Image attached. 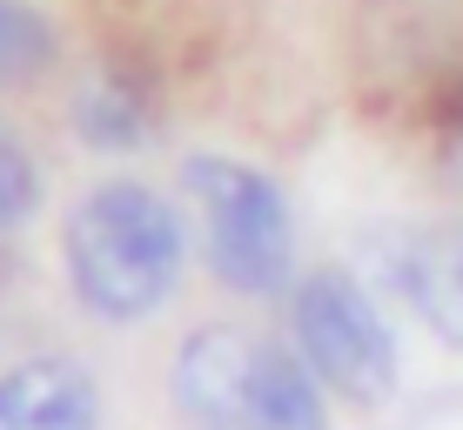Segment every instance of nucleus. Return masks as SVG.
<instances>
[{
  "label": "nucleus",
  "mask_w": 463,
  "mask_h": 430,
  "mask_svg": "<svg viewBox=\"0 0 463 430\" xmlns=\"http://www.w3.org/2000/svg\"><path fill=\"white\" fill-rule=\"evenodd\" d=\"M182 215L141 182H101L68 215V282L101 323H141L182 282Z\"/></svg>",
  "instance_id": "f257e3e1"
},
{
  "label": "nucleus",
  "mask_w": 463,
  "mask_h": 430,
  "mask_svg": "<svg viewBox=\"0 0 463 430\" xmlns=\"http://www.w3.org/2000/svg\"><path fill=\"white\" fill-rule=\"evenodd\" d=\"M175 410L188 430H329L316 370L242 323H209L182 343Z\"/></svg>",
  "instance_id": "f03ea898"
},
{
  "label": "nucleus",
  "mask_w": 463,
  "mask_h": 430,
  "mask_svg": "<svg viewBox=\"0 0 463 430\" xmlns=\"http://www.w3.org/2000/svg\"><path fill=\"white\" fill-rule=\"evenodd\" d=\"M188 196L202 209V249L209 269L229 282L235 296H269L289 282L296 256V229H289V202L269 175H255L249 162L229 155H195L182 168Z\"/></svg>",
  "instance_id": "7ed1b4c3"
},
{
  "label": "nucleus",
  "mask_w": 463,
  "mask_h": 430,
  "mask_svg": "<svg viewBox=\"0 0 463 430\" xmlns=\"http://www.w3.org/2000/svg\"><path fill=\"white\" fill-rule=\"evenodd\" d=\"M289 330L316 384H329L349 404H383L396 390V337L349 269H316L296 282Z\"/></svg>",
  "instance_id": "20e7f679"
},
{
  "label": "nucleus",
  "mask_w": 463,
  "mask_h": 430,
  "mask_svg": "<svg viewBox=\"0 0 463 430\" xmlns=\"http://www.w3.org/2000/svg\"><path fill=\"white\" fill-rule=\"evenodd\" d=\"M101 397L68 357H27L0 377V430H94Z\"/></svg>",
  "instance_id": "39448f33"
},
{
  "label": "nucleus",
  "mask_w": 463,
  "mask_h": 430,
  "mask_svg": "<svg viewBox=\"0 0 463 430\" xmlns=\"http://www.w3.org/2000/svg\"><path fill=\"white\" fill-rule=\"evenodd\" d=\"M390 269H396V290L410 296V310H417L443 343L463 349V229L410 235L390 256Z\"/></svg>",
  "instance_id": "423d86ee"
},
{
  "label": "nucleus",
  "mask_w": 463,
  "mask_h": 430,
  "mask_svg": "<svg viewBox=\"0 0 463 430\" xmlns=\"http://www.w3.org/2000/svg\"><path fill=\"white\" fill-rule=\"evenodd\" d=\"M54 61V21L34 0H0V88H21Z\"/></svg>",
  "instance_id": "0eeeda50"
},
{
  "label": "nucleus",
  "mask_w": 463,
  "mask_h": 430,
  "mask_svg": "<svg viewBox=\"0 0 463 430\" xmlns=\"http://www.w3.org/2000/svg\"><path fill=\"white\" fill-rule=\"evenodd\" d=\"M81 135L94 148H135L141 141V94H128L115 81H94L81 94Z\"/></svg>",
  "instance_id": "6e6552de"
},
{
  "label": "nucleus",
  "mask_w": 463,
  "mask_h": 430,
  "mask_svg": "<svg viewBox=\"0 0 463 430\" xmlns=\"http://www.w3.org/2000/svg\"><path fill=\"white\" fill-rule=\"evenodd\" d=\"M41 202V175H34V155L27 141L0 121V229H21Z\"/></svg>",
  "instance_id": "1a4fd4ad"
}]
</instances>
